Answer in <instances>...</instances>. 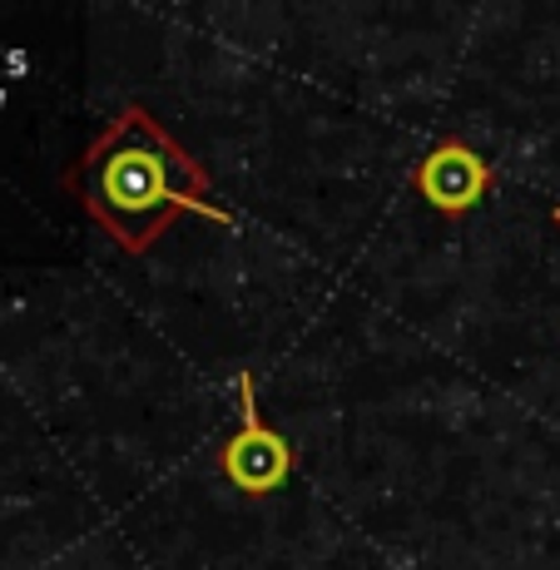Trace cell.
<instances>
[{"label": "cell", "instance_id": "6da1fadb", "mask_svg": "<svg viewBox=\"0 0 560 570\" xmlns=\"http://www.w3.org/2000/svg\"><path fill=\"white\" fill-rule=\"evenodd\" d=\"M65 189L129 258L149 254L179 214L214 218L224 228L238 224L214 199V179L204 164L135 100L119 105V115L65 169Z\"/></svg>", "mask_w": 560, "mask_h": 570}, {"label": "cell", "instance_id": "7a4b0ae2", "mask_svg": "<svg viewBox=\"0 0 560 570\" xmlns=\"http://www.w3.org/2000/svg\"><path fill=\"white\" fill-rule=\"evenodd\" d=\"M293 466H298L293 442L278 426L263 422L254 372H238V426H234V436L218 446V476H224L238 497L263 501L293 476Z\"/></svg>", "mask_w": 560, "mask_h": 570}, {"label": "cell", "instance_id": "3957f363", "mask_svg": "<svg viewBox=\"0 0 560 570\" xmlns=\"http://www.w3.org/2000/svg\"><path fill=\"white\" fill-rule=\"evenodd\" d=\"M412 189L422 194V204L432 208V214H442L446 224H461L471 208L491 199V189H497V164L481 155L477 145L446 135L416 159Z\"/></svg>", "mask_w": 560, "mask_h": 570}, {"label": "cell", "instance_id": "277c9868", "mask_svg": "<svg viewBox=\"0 0 560 570\" xmlns=\"http://www.w3.org/2000/svg\"><path fill=\"white\" fill-rule=\"evenodd\" d=\"M551 224H556V228H560V204H556V208H551Z\"/></svg>", "mask_w": 560, "mask_h": 570}]
</instances>
